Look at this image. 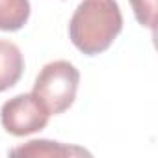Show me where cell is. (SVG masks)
I'll return each instance as SVG.
<instances>
[{
	"label": "cell",
	"instance_id": "cell-3",
	"mask_svg": "<svg viewBox=\"0 0 158 158\" xmlns=\"http://www.w3.org/2000/svg\"><path fill=\"white\" fill-rule=\"evenodd\" d=\"M50 114L34 93H21L6 101L0 110L2 127L13 136H28L47 127Z\"/></svg>",
	"mask_w": 158,
	"mask_h": 158
},
{
	"label": "cell",
	"instance_id": "cell-6",
	"mask_svg": "<svg viewBox=\"0 0 158 158\" xmlns=\"http://www.w3.org/2000/svg\"><path fill=\"white\" fill-rule=\"evenodd\" d=\"M30 17L28 0H0V30L17 32L21 30Z\"/></svg>",
	"mask_w": 158,
	"mask_h": 158
},
{
	"label": "cell",
	"instance_id": "cell-5",
	"mask_svg": "<svg viewBox=\"0 0 158 158\" xmlns=\"http://www.w3.org/2000/svg\"><path fill=\"white\" fill-rule=\"evenodd\" d=\"M10 154H23V156H73V154H89L80 147H67L58 141L48 139H34L26 145L10 151Z\"/></svg>",
	"mask_w": 158,
	"mask_h": 158
},
{
	"label": "cell",
	"instance_id": "cell-4",
	"mask_svg": "<svg viewBox=\"0 0 158 158\" xmlns=\"http://www.w3.org/2000/svg\"><path fill=\"white\" fill-rule=\"evenodd\" d=\"M24 58L19 47L11 41L0 39V93L13 88L23 76Z\"/></svg>",
	"mask_w": 158,
	"mask_h": 158
},
{
	"label": "cell",
	"instance_id": "cell-1",
	"mask_svg": "<svg viewBox=\"0 0 158 158\" xmlns=\"http://www.w3.org/2000/svg\"><path fill=\"white\" fill-rule=\"evenodd\" d=\"M123 28L121 10L115 0H82L69 23V37L73 45L95 56L104 52Z\"/></svg>",
	"mask_w": 158,
	"mask_h": 158
},
{
	"label": "cell",
	"instance_id": "cell-2",
	"mask_svg": "<svg viewBox=\"0 0 158 158\" xmlns=\"http://www.w3.org/2000/svg\"><path fill=\"white\" fill-rule=\"evenodd\" d=\"M78 82H80L78 69L65 60H58L47 63L41 69L32 93L50 115H58L69 110L74 102Z\"/></svg>",
	"mask_w": 158,
	"mask_h": 158
},
{
	"label": "cell",
	"instance_id": "cell-7",
	"mask_svg": "<svg viewBox=\"0 0 158 158\" xmlns=\"http://www.w3.org/2000/svg\"><path fill=\"white\" fill-rule=\"evenodd\" d=\"M134 15L141 26L154 28V17H156V0H130Z\"/></svg>",
	"mask_w": 158,
	"mask_h": 158
}]
</instances>
